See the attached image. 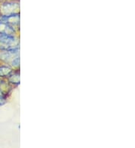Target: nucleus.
Segmentation results:
<instances>
[{
    "label": "nucleus",
    "instance_id": "nucleus-5",
    "mask_svg": "<svg viewBox=\"0 0 135 148\" xmlns=\"http://www.w3.org/2000/svg\"><path fill=\"white\" fill-rule=\"evenodd\" d=\"M7 102V97L2 88H0V106H2Z\"/></svg>",
    "mask_w": 135,
    "mask_h": 148
},
{
    "label": "nucleus",
    "instance_id": "nucleus-4",
    "mask_svg": "<svg viewBox=\"0 0 135 148\" xmlns=\"http://www.w3.org/2000/svg\"><path fill=\"white\" fill-rule=\"evenodd\" d=\"M9 82L12 84H15V85H18L20 83V77H19V74H14L11 73L8 76Z\"/></svg>",
    "mask_w": 135,
    "mask_h": 148
},
{
    "label": "nucleus",
    "instance_id": "nucleus-6",
    "mask_svg": "<svg viewBox=\"0 0 135 148\" xmlns=\"http://www.w3.org/2000/svg\"><path fill=\"white\" fill-rule=\"evenodd\" d=\"M10 64H11V66H13V67H18V66L20 65V57H19V56L15 57V58L11 61V62Z\"/></svg>",
    "mask_w": 135,
    "mask_h": 148
},
{
    "label": "nucleus",
    "instance_id": "nucleus-1",
    "mask_svg": "<svg viewBox=\"0 0 135 148\" xmlns=\"http://www.w3.org/2000/svg\"><path fill=\"white\" fill-rule=\"evenodd\" d=\"M19 47V42L14 34L0 33V50H8Z\"/></svg>",
    "mask_w": 135,
    "mask_h": 148
},
{
    "label": "nucleus",
    "instance_id": "nucleus-2",
    "mask_svg": "<svg viewBox=\"0 0 135 148\" xmlns=\"http://www.w3.org/2000/svg\"><path fill=\"white\" fill-rule=\"evenodd\" d=\"M15 32V29L13 26L4 22L0 21V33H8V34H14Z\"/></svg>",
    "mask_w": 135,
    "mask_h": 148
},
{
    "label": "nucleus",
    "instance_id": "nucleus-3",
    "mask_svg": "<svg viewBox=\"0 0 135 148\" xmlns=\"http://www.w3.org/2000/svg\"><path fill=\"white\" fill-rule=\"evenodd\" d=\"M12 73V70L9 66L0 64V78L8 77Z\"/></svg>",
    "mask_w": 135,
    "mask_h": 148
}]
</instances>
